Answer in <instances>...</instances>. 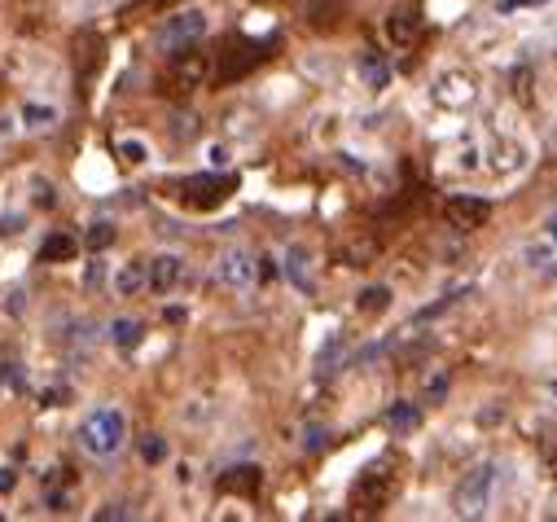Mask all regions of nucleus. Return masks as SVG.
<instances>
[{"mask_svg":"<svg viewBox=\"0 0 557 522\" xmlns=\"http://www.w3.org/2000/svg\"><path fill=\"white\" fill-rule=\"evenodd\" d=\"M500 478H505V465H500L496 457L470 465L466 478L453 487V513H457V518H483V513L492 509V500H496Z\"/></svg>","mask_w":557,"mask_h":522,"instance_id":"nucleus-1","label":"nucleus"},{"mask_svg":"<svg viewBox=\"0 0 557 522\" xmlns=\"http://www.w3.org/2000/svg\"><path fill=\"white\" fill-rule=\"evenodd\" d=\"M127 439V422L119 409H92L84 422H79V448L88 457H114Z\"/></svg>","mask_w":557,"mask_h":522,"instance_id":"nucleus-2","label":"nucleus"},{"mask_svg":"<svg viewBox=\"0 0 557 522\" xmlns=\"http://www.w3.org/2000/svg\"><path fill=\"white\" fill-rule=\"evenodd\" d=\"M268 40H246V36H237V40H228V49L220 53V66H215V79L220 84H233V79H242L246 71H255L263 58H268Z\"/></svg>","mask_w":557,"mask_h":522,"instance_id":"nucleus-3","label":"nucleus"},{"mask_svg":"<svg viewBox=\"0 0 557 522\" xmlns=\"http://www.w3.org/2000/svg\"><path fill=\"white\" fill-rule=\"evenodd\" d=\"M207 75H211V58H207L198 45L176 49L172 62H168V84H172L176 92H194V88H202Z\"/></svg>","mask_w":557,"mask_h":522,"instance_id":"nucleus-4","label":"nucleus"},{"mask_svg":"<svg viewBox=\"0 0 557 522\" xmlns=\"http://www.w3.org/2000/svg\"><path fill=\"white\" fill-rule=\"evenodd\" d=\"M391 496H395V474H386V465H369V470L356 478V492H351L356 509H364V513H377Z\"/></svg>","mask_w":557,"mask_h":522,"instance_id":"nucleus-5","label":"nucleus"},{"mask_svg":"<svg viewBox=\"0 0 557 522\" xmlns=\"http://www.w3.org/2000/svg\"><path fill=\"white\" fill-rule=\"evenodd\" d=\"M215 277L228 286V290H250L259 282V259L250 250H224L220 254V264H215Z\"/></svg>","mask_w":557,"mask_h":522,"instance_id":"nucleus-6","label":"nucleus"},{"mask_svg":"<svg viewBox=\"0 0 557 522\" xmlns=\"http://www.w3.org/2000/svg\"><path fill=\"white\" fill-rule=\"evenodd\" d=\"M422 27H426V18H422V5H417V0H408V5L386 14V40L395 49H408V45L422 40Z\"/></svg>","mask_w":557,"mask_h":522,"instance_id":"nucleus-7","label":"nucleus"},{"mask_svg":"<svg viewBox=\"0 0 557 522\" xmlns=\"http://www.w3.org/2000/svg\"><path fill=\"white\" fill-rule=\"evenodd\" d=\"M207 36V14L202 10H181L176 18H168V27H163V49L168 53H176V49H185V45H198Z\"/></svg>","mask_w":557,"mask_h":522,"instance_id":"nucleus-8","label":"nucleus"},{"mask_svg":"<svg viewBox=\"0 0 557 522\" xmlns=\"http://www.w3.org/2000/svg\"><path fill=\"white\" fill-rule=\"evenodd\" d=\"M181 282H185V259L181 254H154V259H146V290L172 295V290H181Z\"/></svg>","mask_w":557,"mask_h":522,"instance_id":"nucleus-9","label":"nucleus"},{"mask_svg":"<svg viewBox=\"0 0 557 522\" xmlns=\"http://www.w3.org/2000/svg\"><path fill=\"white\" fill-rule=\"evenodd\" d=\"M228 194H233V181H228V176H189V181L181 185V198H185L189 207H202V211L220 207Z\"/></svg>","mask_w":557,"mask_h":522,"instance_id":"nucleus-10","label":"nucleus"},{"mask_svg":"<svg viewBox=\"0 0 557 522\" xmlns=\"http://www.w3.org/2000/svg\"><path fill=\"white\" fill-rule=\"evenodd\" d=\"M487 220H492V202H483V198L461 194V198L448 202V224L461 228V233H474V228H483Z\"/></svg>","mask_w":557,"mask_h":522,"instance_id":"nucleus-11","label":"nucleus"},{"mask_svg":"<svg viewBox=\"0 0 557 522\" xmlns=\"http://www.w3.org/2000/svg\"><path fill=\"white\" fill-rule=\"evenodd\" d=\"M101 62H106V45H101V36L79 32V36H75V75H79V84H88V79L101 71Z\"/></svg>","mask_w":557,"mask_h":522,"instance_id":"nucleus-12","label":"nucleus"},{"mask_svg":"<svg viewBox=\"0 0 557 522\" xmlns=\"http://www.w3.org/2000/svg\"><path fill=\"white\" fill-rule=\"evenodd\" d=\"M435 101L440 105H453V110L457 105H470L474 101V79L470 75H444L440 88H435Z\"/></svg>","mask_w":557,"mask_h":522,"instance_id":"nucleus-13","label":"nucleus"},{"mask_svg":"<svg viewBox=\"0 0 557 522\" xmlns=\"http://www.w3.org/2000/svg\"><path fill=\"white\" fill-rule=\"evenodd\" d=\"M263 483L259 465H237V470H224L220 474V492H237V496H255Z\"/></svg>","mask_w":557,"mask_h":522,"instance_id":"nucleus-14","label":"nucleus"},{"mask_svg":"<svg viewBox=\"0 0 557 522\" xmlns=\"http://www.w3.org/2000/svg\"><path fill=\"white\" fill-rule=\"evenodd\" d=\"M141 290H146V259H132V264H123L119 277H114V295L119 299H136Z\"/></svg>","mask_w":557,"mask_h":522,"instance_id":"nucleus-15","label":"nucleus"},{"mask_svg":"<svg viewBox=\"0 0 557 522\" xmlns=\"http://www.w3.org/2000/svg\"><path fill=\"white\" fill-rule=\"evenodd\" d=\"M79 241L71 233H49L45 246H40V264H66V259H75Z\"/></svg>","mask_w":557,"mask_h":522,"instance_id":"nucleus-16","label":"nucleus"},{"mask_svg":"<svg viewBox=\"0 0 557 522\" xmlns=\"http://www.w3.org/2000/svg\"><path fill=\"white\" fill-rule=\"evenodd\" d=\"M286 277L299 290H312V254H308V246H290L286 250Z\"/></svg>","mask_w":557,"mask_h":522,"instance_id":"nucleus-17","label":"nucleus"},{"mask_svg":"<svg viewBox=\"0 0 557 522\" xmlns=\"http://www.w3.org/2000/svg\"><path fill=\"white\" fill-rule=\"evenodd\" d=\"M356 66H360V75H364V84H369L373 92H382V88L391 84V66L382 62V53H373V49H364V53L356 58Z\"/></svg>","mask_w":557,"mask_h":522,"instance_id":"nucleus-18","label":"nucleus"},{"mask_svg":"<svg viewBox=\"0 0 557 522\" xmlns=\"http://www.w3.org/2000/svg\"><path fill=\"white\" fill-rule=\"evenodd\" d=\"M141 334H146V325H141V321H127V316H119V321L110 325V343L123 347V351H132L136 343H141Z\"/></svg>","mask_w":557,"mask_h":522,"instance_id":"nucleus-19","label":"nucleus"},{"mask_svg":"<svg viewBox=\"0 0 557 522\" xmlns=\"http://www.w3.org/2000/svg\"><path fill=\"white\" fill-rule=\"evenodd\" d=\"M386 426H391V431H399V435H404V431H412V426H417V409H412L408 400H395V405L386 409Z\"/></svg>","mask_w":557,"mask_h":522,"instance_id":"nucleus-20","label":"nucleus"},{"mask_svg":"<svg viewBox=\"0 0 557 522\" xmlns=\"http://www.w3.org/2000/svg\"><path fill=\"white\" fill-rule=\"evenodd\" d=\"M391 303V290L386 286H369V290H360V312H382Z\"/></svg>","mask_w":557,"mask_h":522,"instance_id":"nucleus-21","label":"nucleus"},{"mask_svg":"<svg viewBox=\"0 0 557 522\" xmlns=\"http://www.w3.org/2000/svg\"><path fill=\"white\" fill-rule=\"evenodd\" d=\"M343 351H347V338H330V347L317 356V369H321V373H334V364H338Z\"/></svg>","mask_w":557,"mask_h":522,"instance_id":"nucleus-22","label":"nucleus"},{"mask_svg":"<svg viewBox=\"0 0 557 522\" xmlns=\"http://www.w3.org/2000/svg\"><path fill=\"white\" fill-rule=\"evenodd\" d=\"M84 241H88V250H92V254H97V250H106V246L114 241V224H92Z\"/></svg>","mask_w":557,"mask_h":522,"instance_id":"nucleus-23","label":"nucleus"},{"mask_svg":"<svg viewBox=\"0 0 557 522\" xmlns=\"http://www.w3.org/2000/svg\"><path fill=\"white\" fill-rule=\"evenodd\" d=\"M32 189H36V207H40V211H53V202H58V198H53V185H49L45 176H32Z\"/></svg>","mask_w":557,"mask_h":522,"instance_id":"nucleus-24","label":"nucleus"},{"mask_svg":"<svg viewBox=\"0 0 557 522\" xmlns=\"http://www.w3.org/2000/svg\"><path fill=\"white\" fill-rule=\"evenodd\" d=\"M141 457H146L150 465H159V461L168 457V444H163L159 435H146V439H141Z\"/></svg>","mask_w":557,"mask_h":522,"instance_id":"nucleus-25","label":"nucleus"},{"mask_svg":"<svg viewBox=\"0 0 557 522\" xmlns=\"http://www.w3.org/2000/svg\"><path fill=\"white\" fill-rule=\"evenodd\" d=\"M522 259H527V269H548V246H527Z\"/></svg>","mask_w":557,"mask_h":522,"instance_id":"nucleus-26","label":"nucleus"},{"mask_svg":"<svg viewBox=\"0 0 557 522\" xmlns=\"http://www.w3.org/2000/svg\"><path fill=\"white\" fill-rule=\"evenodd\" d=\"M23 119H27L32 127H45V123H53V110H49V105H27Z\"/></svg>","mask_w":557,"mask_h":522,"instance_id":"nucleus-27","label":"nucleus"},{"mask_svg":"<svg viewBox=\"0 0 557 522\" xmlns=\"http://www.w3.org/2000/svg\"><path fill=\"white\" fill-rule=\"evenodd\" d=\"M119 154H123V163H146V146L141 141H123Z\"/></svg>","mask_w":557,"mask_h":522,"instance_id":"nucleus-28","label":"nucleus"},{"mask_svg":"<svg viewBox=\"0 0 557 522\" xmlns=\"http://www.w3.org/2000/svg\"><path fill=\"white\" fill-rule=\"evenodd\" d=\"M101 282H106V264H101V259H92L88 273H84V286L92 290V286H101Z\"/></svg>","mask_w":557,"mask_h":522,"instance_id":"nucleus-29","label":"nucleus"},{"mask_svg":"<svg viewBox=\"0 0 557 522\" xmlns=\"http://www.w3.org/2000/svg\"><path fill=\"white\" fill-rule=\"evenodd\" d=\"M49 509H53V513H66V509H71V496H66V492H49Z\"/></svg>","mask_w":557,"mask_h":522,"instance_id":"nucleus-30","label":"nucleus"},{"mask_svg":"<svg viewBox=\"0 0 557 522\" xmlns=\"http://www.w3.org/2000/svg\"><path fill=\"white\" fill-rule=\"evenodd\" d=\"M127 513H132L127 505H106V509H97V518H101V522H110V518H127Z\"/></svg>","mask_w":557,"mask_h":522,"instance_id":"nucleus-31","label":"nucleus"},{"mask_svg":"<svg viewBox=\"0 0 557 522\" xmlns=\"http://www.w3.org/2000/svg\"><path fill=\"white\" fill-rule=\"evenodd\" d=\"M14 483H18V474H14V470H0V496L14 492Z\"/></svg>","mask_w":557,"mask_h":522,"instance_id":"nucleus-32","label":"nucleus"},{"mask_svg":"<svg viewBox=\"0 0 557 522\" xmlns=\"http://www.w3.org/2000/svg\"><path fill=\"white\" fill-rule=\"evenodd\" d=\"M518 5H540V0H500V14H509V10H518Z\"/></svg>","mask_w":557,"mask_h":522,"instance_id":"nucleus-33","label":"nucleus"},{"mask_svg":"<svg viewBox=\"0 0 557 522\" xmlns=\"http://www.w3.org/2000/svg\"><path fill=\"white\" fill-rule=\"evenodd\" d=\"M321 444H325V431L312 426V431H308V448H321Z\"/></svg>","mask_w":557,"mask_h":522,"instance_id":"nucleus-34","label":"nucleus"},{"mask_svg":"<svg viewBox=\"0 0 557 522\" xmlns=\"http://www.w3.org/2000/svg\"><path fill=\"white\" fill-rule=\"evenodd\" d=\"M548 228H553V241H557V215H553V220H548Z\"/></svg>","mask_w":557,"mask_h":522,"instance_id":"nucleus-35","label":"nucleus"},{"mask_svg":"<svg viewBox=\"0 0 557 522\" xmlns=\"http://www.w3.org/2000/svg\"><path fill=\"white\" fill-rule=\"evenodd\" d=\"M255 5H268V0H255Z\"/></svg>","mask_w":557,"mask_h":522,"instance_id":"nucleus-36","label":"nucleus"}]
</instances>
